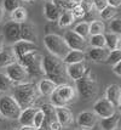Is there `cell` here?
I'll list each match as a JSON object with an SVG mask.
<instances>
[{
  "label": "cell",
  "mask_w": 121,
  "mask_h": 130,
  "mask_svg": "<svg viewBox=\"0 0 121 130\" xmlns=\"http://www.w3.org/2000/svg\"><path fill=\"white\" fill-rule=\"evenodd\" d=\"M41 63H42V72L44 75H46V79L51 80L57 86L67 84L68 77L65 73V64L62 62V60L47 54L42 56Z\"/></svg>",
  "instance_id": "6da1fadb"
},
{
  "label": "cell",
  "mask_w": 121,
  "mask_h": 130,
  "mask_svg": "<svg viewBox=\"0 0 121 130\" xmlns=\"http://www.w3.org/2000/svg\"><path fill=\"white\" fill-rule=\"evenodd\" d=\"M39 91L36 88L35 83L26 82L22 84H18L13 86V95L12 97L15 99V101L17 102V105L21 107V109L32 107V105L34 101L38 100L39 97Z\"/></svg>",
  "instance_id": "7a4b0ae2"
},
{
  "label": "cell",
  "mask_w": 121,
  "mask_h": 130,
  "mask_svg": "<svg viewBox=\"0 0 121 130\" xmlns=\"http://www.w3.org/2000/svg\"><path fill=\"white\" fill-rule=\"evenodd\" d=\"M75 91L76 95L84 101H90L97 95L98 84L97 79L93 77L91 72L75 82Z\"/></svg>",
  "instance_id": "3957f363"
},
{
  "label": "cell",
  "mask_w": 121,
  "mask_h": 130,
  "mask_svg": "<svg viewBox=\"0 0 121 130\" xmlns=\"http://www.w3.org/2000/svg\"><path fill=\"white\" fill-rule=\"evenodd\" d=\"M44 45L47 49V51L50 52V55L57 57L59 60H63V57L68 54V46L64 41L63 37L58 35V34L51 33L46 34L44 37Z\"/></svg>",
  "instance_id": "277c9868"
},
{
  "label": "cell",
  "mask_w": 121,
  "mask_h": 130,
  "mask_svg": "<svg viewBox=\"0 0 121 130\" xmlns=\"http://www.w3.org/2000/svg\"><path fill=\"white\" fill-rule=\"evenodd\" d=\"M41 58H42V55H40L38 51H34V52L24 55L23 57H19L17 62L22 67H24L29 77H39L41 74H44Z\"/></svg>",
  "instance_id": "5b68a950"
},
{
  "label": "cell",
  "mask_w": 121,
  "mask_h": 130,
  "mask_svg": "<svg viewBox=\"0 0 121 130\" xmlns=\"http://www.w3.org/2000/svg\"><path fill=\"white\" fill-rule=\"evenodd\" d=\"M21 107L15 101V99L11 95H3L0 96V116L3 118L10 119H18V116L21 113Z\"/></svg>",
  "instance_id": "8992f818"
},
{
  "label": "cell",
  "mask_w": 121,
  "mask_h": 130,
  "mask_svg": "<svg viewBox=\"0 0 121 130\" xmlns=\"http://www.w3.org/2000/svg\"><path fill=\"white\" fill-rule=\"evenodd\" d=\"M63 39L69 50H78V51H82V52L88 50L90 45H88L87 39L81 38L80 35L74 33L73 30H67L63 35Z\"/></svg>",
  "instance_id": "52a82bcc"
},
{
  "label": "cell",
  "mask_w": 121,
  "mask_h": 130,
  "mask_svg": "<svg viewBox=\"0 0 121 130\" xmlns=\"http://www.w3.org/2000/svg\"><path fill=\"white\" fill-rule=\"evenodd\" d=\"M5 74L9 77V79L11 80L13 84H16V83H19V84L26 83L27 79L29 78L27 71L18 62H15L10 64V66H7L5 68Z\"/></svg>",
  "instance_id": "ba28073f"
},
{
  "label": "cell",
  "mask_w": 121,
  "mask_h": 130,
  "mask_svg": "<svg viewBox=\"0 0 121 130\" xmlns=\"http://www.w3.org/2000/svg\"><path fill=\"white\" fill-rule=\"evenodd\" d=\"M93 113L97 116V118H108L116 113V108L107 99L102 97L93 103Z\"/></svg>",
  "instance_id": "9c48e42d"
},
{
  "label": "cell",
  "mask_w": 121,
  "mask_h": 130,
  "mask_svg": "<svg viewBox=\"0 0 121 130\" xmlns=\"http://www.w3.org/2000/svg\"><path fill=\"white\" fill-rule=\"evenodd\" d=\"M3 30H4L3 32L4 41H6L7 44H15V43H17L18 40H21V37H19L21 23L10 21V22L5 23Z\"/></svg>",
  "instance_id": "30bf717a"
},
{
  "label": "cell",
  "mask_w": 121,
  "mask_h": 130,
  "mask_svg": "<svg viewBox=\"0 0 121 130\" xmlns=\"http://www.w3.org/2000/svg\"><path fill=\"white\" fill-rule=\"evenodd\" d=\"M98 122L97 116L93 113V112H90V111H84V112H80L76 117V124L79 125L80 129L84 130H92L96 128Z\"/></svg>",
  "instance_id": "8fae6325"
},
{
  "label": "cell",
  "mask_w": 121,
  "mask_h": 130,
  "mask_svg": "<svg viewBox=\"0 0 121 130\" xmlns=\"http://www.w3.org/2000/svg\"><path fill=\"white\" fill-rule=\"evenodd\" d=\"M88 67L86 66L85 62H79V63H73V64H67L65 66V73L67 77L70 78L71 80L76 82L82 77H85L88 73Z\"/></svg>",
  "instance_id": "7c38bea8"
},
{
  "label": "cell",
  "mask_w": 121,
  "mask_h": 130,
  "mask_svg": "<svg viewBox=\"0 0 121 130\" xmlns=\"http://www.w3.org/2000/svg\"><path fill=\"white\" fill-rule=\"evenodd\" d=\"M11 46L16 57H17V60L19 57H23L27 54H30V52H34V51L39 50V46L36 44L29 43V41H26V40H18L17 43L12 44Z\"/></svg>",
  "instance_id": "4fadbf2b"
},
{
  "label": "cell",
  "mask_w": 121,
  "mask_h": 130,
  "mask_svg": "<svg viewBox=\"0 0 121 130\" xmlns=\"http://www.w3.org/2000/svg\"><path fill=\"white\" fill-rule=\"evenodd\" d=\"M55 113H56V120L62 125V128H67L74 122L73 112L67 106H64V107H55Z\"/></svg>",
  "instance_id": "5bb4252c"
},
{
  "label": "cell",
  "mask_w": 121,
  "mask_h": 130,
  "mask_svg": "<svg viewBox=\"0 0 121 130\" xmlns=\"http://www.w3.org/2000/svg\"><path fill=\"white\" fill-rule=\"evenodd\" d=\"M108 101L115 108H119L121 105V88L119 84H110L105 89V96Z\"/></svg>",
  "instance_id": "9a60e30c"
},
{
  "label": "cell",
  "mask_w": 121,
  "mask_h": 130,
  "mask_svg": "<svg viewBox=\"0 0 121 130\" xmlns=\"http://www.w3.org/2000/svg\"><path fill=\"white\" fill-rule=\"evenodd\" d=\"M19 37H21V40H26V41L33 43V44H36V41H38L36 29H35V27L32 23H28V22L21 23Z\"/></svg>",
  "instance_id": "2e32d148"
},
{
  "label": "cell",
  "mask_w": 121,
  "mask_h": 130,
  "mask_svg": "<svg viewBox=\"0 0 121 130\" xmlns=\"http://www.w3.org/2000/svg\"><path fill=\"white\" fill-rule=\"evenodd\" d=\"M55 92L57 94V96L64 101L67 105L71 102L73 100H75V97H76V91L73 86H70L68 84H62V85H58L57 88H56V90Z\"/></svg>",
  "instance_id": "e0dca14e"
},
{
  "label": "cell",
  "mask_w": 121,
  "mask_h": 130,
  "mask_svg": "<svg viewBox=\"0 0 121 130\" xmlns=\"http://www.w3.org/2000/svg\"><path fill=\"white\" fill-rule=\"evenodd\" d=\"M15 62H17V57L12 50V46L3 47L0 50V68H6Z\"/></svg>",
  "instance_id": "ac0fdd59"
},
{
  "label": "cell",
  "mask_w": 121,
  "mask_h": 130,
  "mask_svg": "<svg viewBox=\"0 0 121 130\" xmlns=\"http://www.w3.org/2000/svg\"><path fill=\"white\" fill-rule=\"evenodd\" d=\"M109 55V50L107 47H91L87 50V55L90 60L94 62H105Z\"/></svg>",
  "instance_id": "d6986e66"
},
{
  "label": "cell",
  "mask_w": 121,
  "mask_h": 130,
  "mask_svg": "<svg viewBox=\"0 0 121 130\" xmlns=\"http://www.w3.org/2000/svg\"><path fill=\"white\" fill-rule=\"evenodd\" d=\"M38 108L34 107H28L21 111V113L18 116V122L22 126H33V119H34V114Z\"/></svg>",
  "instance_id": "ffe728a7"
},
{
  "label": "cell",
  "mask_w": 121,
  "mask_h": 130,
  "mask_svg": "<svg viewBox=\"0 0 121 130\" xmlns=\"http://www.w3.org/2000/svg\"><path fill=\"white\" fill-rule=\"evenodd\" d=\"M85 60H86V54L85 52L78 50H69L68 54L63 57L62 62L67 66V64H73V63L85 62Z\"/></svg>",
  "instance_id": "44dd1931"
},
{
  "label": "cell",
  "mask_w": 121,
  "mask_h": 130,
  "mask_svg": "<svg viewBox=\"0 0 121 130\" xmlns=\"http://www.w3.org/2000/svg\"><path fill=\"white\" fill-rule=\"evenodd\" d=\"M61 10L55 5L52 1H46L44 5V15L50 22H56L58 21V17L61 15Z\"/></svg>",
  "instance_id": "7402d4cb"
},
{
  "label": "cell",
  "mask_w": 121,
  "mask_h": 130,
  "mask_svg": "<svg viewBox=\"0 0 121 130\" xmlns=\"http://www.w3.org/2000/svg\"><path fill=\"white\" fill-rule=\"evenodd\" d=\"M104 40H105V47L109 51L113 50H120L121 47V40L120 35L114 34L109 32V33H104Z\"/></svg>",
  "instance_id": "603a6c76"
},
{
  "label": "cell",
  "mask_w": 121,
  "mask_h": 130,
  "mask_svg": "<svg viewBox=\"0 0 121 130\" xmlns=\"http://www.w3.org/2000/svg\"><path fill=\"white\" fill-rule=\"evenodd\" d=\"M36 88H38V91L40 95H44V96H50L53 91L56 90L57 85L55 83H52L51 80L49 79H41L38 84H36Z\"/></svg>",
  "instance_id": "cb8c5ba5"
},
{
  "label": "cell",
  "mask_w": 121,
  "mask_h": 130,
  "mask_svg": "<svg viewBox=\"0 0 121 130\" xmlns=\"http://www.w3.org/2000/svg\"><path fill=\"white\" fill-rule=\"evenodd\" d=\"M119 123H120V116L117 113H115L113 114L111 117L101 119L99 126H101L102 130H114L115 128L119 126Z\"/></svg>",
  "instance_id": "d4e9b609"
},
{
  "label": "cell",
  "mask_w": 121,
  "mask_h": 130,
  "mask_svg": "<svg viewBox=\"0 0 121 130\" xmlns=\"http://www.w3.org/2000/svg\"><path fill=\"white\" fill-rule=\"evenodd\" d=\"M74 21H75V18H74V16L71 15L70 11H62L61 15H59V17H58L57 22L61 28H67V27L71 26Z\"/></svg>",
  "instance_id": "484cf974"
},
{
  "label": "cell",
  "mask_w": 121,
  "mask_h": 130,
  "mask_svg": "<svg viewBox=\"0 0 121 130\" xmlns=\"http://www.w3.org/2000/svg\"><path fill=\"white\" fill-rule=\"evenodd\" d=\"M27 16H28L27 10L22 6H19L18 9H16L15 11L11 12V21L17 23H23L27 21Z\"/></svg>",
  "instance_id": "4316f807"
},
{
  "label": "cell",
  "mask_w": 121,
  "mask_h": 130,
  "mask_svg": "<svg viewBox=\"0 0 121 130\" xmlns=\"http://www.w3.org/2000/svg\"><path fill=\"white\" fill-rule=\"evenodd\" d=\"M73 32L76 33L78 35H80L81 38L84 39H87L90 37V23L88 22H80L78 23L74 27Z\"/></svg>",
  "instance_id": "83f0119b"
},
{
  "label": "cell",
  "mask_w": 121,
  "mask_h": 130,
  "mask_svg": "<svg viewBox=\"0 0 121 130\" xmlns=\"http://www.w3.org/2000/svg\"><path fill=\"white\" fill-rule=\"evenodd\" d=\"M105 33V23L103 21H93L90 23V35Z\"/></svg>",
  "instance_id": "f1b7e54d"
},
{
  "label": "cell",
  "mask_w": 121,
  "mask_h": 130,
  "mask_svg": "<svg viewBox=\"0 0 121 130\" xmlns=\"http://www.w3.org/2000/svg\"><path fill=\"white\" fill-rule=\"evenodd\" d=\"M52 3L57 6L61 11H70L76 5L74 0H52Z\"/></svg>",
  "instance_id": "f546056e"
},
{
  "label": "cell",
  "mask_w": 121,
  "mask_h": 130,
  "mask_svg": "<svg viewBox=\"0 0 121 130\" xmlns=\"http://www.w3.org/2000/svg\"><path fill=\"white\" fill-rule=\"evenodd\" d=\"M88 45L91 47H105V40H104L103 34H97V35H90Z\"/></svg>",
  "instance_id": "4dcf8cb0"
},
{
  "label": "cell",
  "mask_w": 121,
  "mask_h": 130,
  "mask_svg": "<svg viewBox=\"0 0 121 130\" xmlns=\"http://www.w3.org/2000/svg\"><path fill=\"white\" fill-rule=\"evenodd\" d=\"M15 84L9 79V77L5 73H0V91L1 92H7L11 89H13Z\"/></svg>",
  "instance_id": "1f68e13d"
},
{
  "label": "cell",
  "mask_w": 121,
  "mask_h": 130,
  "mask_svg": "<svg viewBox=\"0 0 121 130\" xmlns=\"http://www.w3.org/2000/svg\"><path fill=\"white\" fill-rule=\"evenodd\" d=\"M116 13H117V9H115V7H111V6H107L104 10H102V11L99 12V16H101V18L102 20H104V21H108V20H113L114 17L116 16Z\"/></svg>",
  "instance_id": "d6a6232c"
},
{
  "label": "cell",
  "mask_w": 121,
  "mask_h": 130,
  "mask_svg": "<svg viewBox=\"0 0 121 130\" xmlns=\"http://www.w3.org/2000/svg\"><path fill=\"white\" fill-rule=\"evenodd\" d=\"M3 9L4 11H7L11 13L21 6V0H3Z\"/></svg>",
  "instance_id": "836d02e7"
},
{
  "label": "cell",
  "mask_w": 121,
  "mask_h": 130,
  "mask_svg": "<svg viewBox=\"0 0 121 130\" xmlns=\"http://www.w3.org/2000/svg\"><path fill=\"white\" fill-rule=\"evenodd\" d=\"M105 62L110 64V66H114L115 63L121 62V50H113L109 51V55L107 57Z\"/></svg>",
  "instance_id": "e575fe53"
},
{
  "label": "cell",
  "mask_w": 121,
  "mask_h": 130,
  "mask_svg": "<svg viewBox=\"0 0 121 130\" xmlns=\"http://www.w3.org/2000/svg\"><path fill=\"white\" fill-rule=\"evenodd\" d=\"M44 119H45V116H44V112L41 111L40 108L36 109V112L34 114V119H33V126L35 129H39L42 123H44Z\"/></svg>",
  "instance_id": "d590c367"
},
{
  "label": "cell",
  "mask_w": 121,
  "mask_h": 130,
  "mask_svg": "<svg viewBox=\"0 0 121 130\" xmlns=\"http://www.w3.org/2000/svg\"><path fill=\"white\" fill-rule=\"evenodd\" d=\"M109 29L111 30V33L120 35V33H121V20L120 18H113L109 24Z\"/></svg>",
  "instance_id": "8d00e7d4"
},
{
  "label": "cell",
  "mask_w": 121,
  "mask_h": 130,
  "mask_svg": "<svg viewBox=\"0 0 121 130\" xmlns=\"http://www.w3.org/2000/svg\"><path fill=\"white\" fill-rule=\"evenodd\" d=\"M93 0H80L79 1V6L82 9V11L85 13H90L93 10Z\"/></svg>",
  "instance_id": "74e56055"
},
{
  "label": "cell",
  "mask_w": 121,
  "mask_h": 130,
  "mask_svg": "<svg viewBox=\"0 0 121 130\" xmlns=\"http://www.w3.org/2000/svg\"><path fill=\"white\" fill-rule=\"evenodd\" d=\"M92 3H93V9L99 12L102 11V10H104V9L108 6L107 0H93Z\"/></svg>",
  "instance_id": "f35d334b"
},
{
  "label": "cell",
  "mask_w": 121,
  "mask_h": 130,
  "mask_svg": "<svg viewBox=\"0 0 121 130\" xmlns=\"http://www.w3.org/2000/svg\"><path fill=\"white\" fill-rule=\"evenodd\" d=\"M70 12H71V15L74 16V18H81V17H84L86 13L82 11V9H81L80 6H79V4H76V5L70 10Z\"/></svg>",
  "instance_id": "ab89813d"
},
{
  "label": "cell",
  "mask_w": 121,
  "mask_h": 130,
  "mask_svg": "<svg viewBox=\"0 0 121 130\" xmlns=\"http://www.w3.org/2000/svg\"><path fill=\"white\" fill-rule=\"evenodd\" d=\"M49 129L50 130H62L63 128H62V125L59 124L57 120H55V122H52V123L49 124Z\"/></svg>",
  "instance_id": "60d3db41"
},
{
  "label": "cell",
  "mask_w": 121,
  "mask_h": 130,
  "mask_svg": "<svg viewBox=\"0 0 121 130\" xmlns=\"http://www.w3.org/2000/svg\"><path fill=\"white\" fill-rule=\"evenodd\" d=\"M111 67H113V72H114L117 77H121V62L115 63V64L111 66Z\"/></svg>",
  "instance_id": "b9f144b4"
},
{
  "label": "cell",
  "mask_w": 121,
  "mask_h": 130,
  "mask_svg": "<svg viewBox=\"0 0 121 130\" xmlns=\"http://www.w3.org/2000/svg\"><path fill=\"white\" fill-rule=\"evenodd\" d=\"M107 3H108V5L111 6V7H115L117 9L121 4V0H107Z\"/></svg>",
  "instance_id": "7bdbcfd3"
},
{
  "label": "cell",
  "mask_w": 121,
  "mask_h": 130,
  "mask_svg": "<svg viewBox=\"0 0 121 130\" xmlns=\"http://www.w3.org/2000/svg\"><path fill=\"white\" fill-rule=\"evenodd\" d=\"M4 43H5V41H4V37H3V34H1V35H0V50L4 47Z\"/></svg>",
  "instance_id": "ee69618b"
},
{
  "label": "cell",
  "mask_w": 121,
  "mask_h": 130,
  "mask_svg": "<svg viewBox=\"0 0 121 130\" xmlns=\"http://www.w3.org/2000/svg\"><path fill=\"white\" fill-rule=\"evenodd\" d=\"M19 130H36L34 126H21Z\"/></svg>",
  "instance_id": "f6af8a7d"
},
{
  "label": "cell",
  "mask_w": 121,
  "mask_h": 130,
  "mask_svg": "<svg viewBox=\"0 0 121 130\" xmlns=\"http://www.w3.org/2000/svg\"><path fill=\"white\" fill-rule=\"evenodd\" d=\"M4 9H3V6L0 5V22H1V21H3V17H4Z\"/></svg>",
  "instance_id": "bcb514c9"
},
{
  "label": "cell",
  "mask_w": 121,
  "mask_h": 130,
  "mask_svg": "<svg viewBox=\"0 0 121 130\" xmlns=\"http://www.w3.org/2000/svg\"><path fill=\"white\" fill-rule=\"evenodd\" d=\"M114 130H121V129H120V128H119V126H117V128H115V129H114Z\"/></svg>",
  "instance_id": "7dc6e473"
},
{
  "label": "cell",
  "mask_w": 121,
  "mask_h": 130,
  "mask_svg": "<svg viewBox=\"0 0 121 130\" xmlns=\"http://www.w3.org/2000/svg\"><path fill=\"white\" fill-rule=\"evenodd\" d=\"M75 130H84V129H80V128H78V129H75Z\"/></svg>",
  "instance_id": "c3c4849f"
},
{
  "label": "cell",
  "mask_w": 121,
  "mask_h": 130,
  "mask_svg": "<svg viewBox=\"0 0 121 130\" xmlns=\"http://www.w3.org/2000/svg\"><path fill=\"white\" fill-rule=\"evenodd\" d=\"M26 1H32V0H26Z\"/></svg>",
  "instance_id": "681fc988"
},
{
  "label": "cell",
  "mask_w": 121,
  "mask_h": 130,
  "mask_svg": "<svg viewBox=\"0 0 121 130\" xmlns=\"http://www.w3.org/2000/svg\"><path fill=\"white\" fill-rule=\"evenodd\" d=\"M12 130H16V129H12Z\"/></svg>",
  "instance_id": "f907efd6"
}]
</instances>
